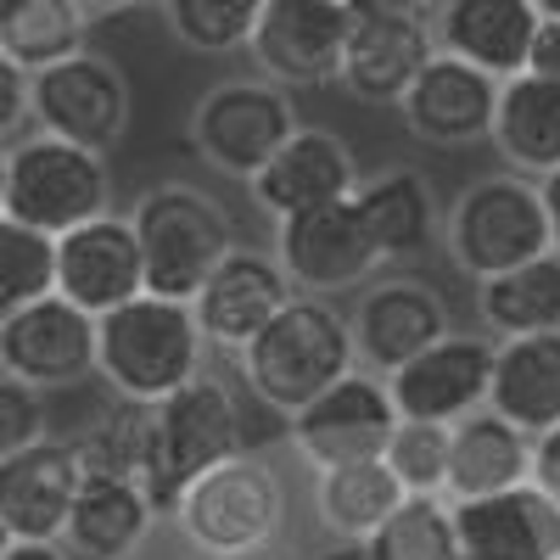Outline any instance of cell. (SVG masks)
I'll return each mask as SVG.
<instances>
[{
	"label": "cell",
	"mask_w": 560,
	"mask_h": 560,
	"mask_svg": "<svg viewBox=\"0 0 560 560\" xmlns=\"http://www.w3.org/2000/svg\"><path fill=\"white\" fill-rule=\"evenodd\" d=\"M208 337L197 303L163 298V292H140L107 314H96V376L118 398L158 404L179 393L185 382H197L208 370Z\"/></svg>",
	"instance_id": "6da1fadb"
},
{
	"label": "cell",
	"mask_w": 560,
	"mask_h": 560,
	"mask_svg": "<svg viewBox=\"0 0 560 560\" xmlns=\"http://www.w3.org/2000/svg\"><path fill=\"white\" fill-rule=\"evenodd\" d=\"M353 364H359V353H353L348 314L331 298H314V292H298L236 353L242 387L264 409H275L280 420L298 415L308 398H319L331 382H342Z\"/></svg>",
	"instance_id": "7a4b0ae2"
},
{
	"label": "cell",
	"mask_w": 560,
	"mask_h": 560,
	"mask_svg": "<svg viewBox=\"0 0 560 560\" xmlns=\"http://www.w3.org/2000/svg\"><path fill=\"white\" fill-rule=\"evenodd\" d=\"M287 516H292L287 482H280L275 459L258 448H242L213 471H202L168 510L174 533L197 560L269 549L287 538Z\"/></svg>",
	"instance_id": "3957f363"
},
{
	"label": "cell",
	"mask_w": 560,
	"mask_h": 560,
	"mask_svg": "<svg viewBox=\"0 0 560 560\" xmlns=\"http://www.w3.org/2000/svg\"><path fill=\"white\" fill-rule=\"evenodd\" d=\"M129 224H135L140 258H147V292L185 298V303L202 292L213 264L236 247V219L219 208V197L185 179L147 185L129 208Z\"/></svg>",
	"instance_id": "277c9868"
},
{
	"label": "cell",
	"mask_w": 560,
	"mask_h": 560,
	"mask_svg": "<svg viewBox=\"0 0 560 560\" xmlns=\"http://www.w3.org/2000/svg\"><path fill=\"white\" fill-rule=\"evenodd\" d=\"M242 448H247L242 393L224 376H213V370H202L197 382H185L179 393L158 398V438H152V465H147V477H140V488H147L152 504L168 516L174 499L202 471H213V465H224Z\"/></svg>",
	"instance_id": "5b68a950"
},
{
	"label": "cell",
	"mask_w": 560,
	"mask_h": 560,
	"mask_svg": "<svg viewBox=\"0 0 560 560\" xmlns=\"http://www.w3.org/2000/svg\"><path fill=\"white\" fill-rule=\"evenodd\" d=\"M443 247H448V264L471 287L549 253V219H544L538 179L516 168L471 179L443 213Z\"/></svg>",
	"instance_id": "8992f818"
},
{
	"label": "cell",
	"mask_w": 560,
	"mask_h": 560,
	"mask_svg": "<svg viewBox=\"0 0 560 560\" xmlns=\"http://www.w3.org/2000/svg\"><path fill=\"white\" fill-rule=\"evenodd\" d=\"M113 208V168L102 152L73 147L62 135H18L12 140V179H7V213L62 236V230L84 224Z\"/></svg>",
	"instance_id": "52a82bcc"
},
{
	"label": "cell",
	"mask_w": 560,
	"mask_h": 560,
	"mask_svg": "<svg viewBox=\"0 0 560 560\" xmlns=\"http://www.w3.org/2000/svg\"><path fill=\"white\" fill-rule=\"evenodd\" d=\"M298 113L292 90H280L275 79H224L202 90V102L191 107V147L208 168L230 179H253L280 147L292 140Z\"/></svg>",
	"instance_id": "ba28073f"
},
{
	"label": "cell",
	"mask_w": 560,
	"mask_h": 560,
	"mask_svg": "<svg viewBox=\"0 0 560 560\" xmlns=\"http://www.w3.org/2000/svg\"><path fill=\"white\" fill-rule=\"evenodd\" d=\"M393 427H398V404H393L387 376L353 364L342 382H331L298 415H287V448H292L298 465L325 471V465L382 459Z\"/></svg>",
	"instance_id": "9c48e42d"
},
{
	"label": "cell",
	"mask_w": 560,
	"mask_h": 560,
	"mask_svg": "<svg viewBox=\"0 0 560 560\" xmlns=\"http://www.w3.org/2000/svg\"><path fill=\"white\" fill-rule=\"evenodd\" d=\"M432 12L409 7V0H353L337 84L364 107H398L415 73L432 62Z\"/></svg>",
	"instance_id": "30bf717a"
},
{
	"label": "cell",
	"mask_w": 560,
	"mask_h": 560,
	"mask_svg": "<svg viewBox=\"0 0 560 560\" xmlns=\"http://www.w3.org/2000/svg\"><path fill=\"white\" fill-rule=\"evenodd\" d=\"M28 118L34 129L107 158L129 129V79L84 45V51L28 73Z\"/></svg>",
	"instance_id": "8fae6325"
},
{
	"label": "cell",
	"mask_w": 560,
	"mask_h": 560,
	"mask_svg": "<svg viewBox=\"0 0 560 560\" xmlns=\"http://www.w3.org/2000/svg\"><path fill=\"white\" fill-rule=\"evenodd\" d=\"M348 331H353L359 364L376 370V376H393L420 348H432L443 331H454V319H448L443 292L427 275L382 269L359 287V298L348 308Z\"/></svg>",
	"instance_id": "7c38bea8"
},
{
	"label": "cell",
	"mask_w": 560,
	"mask_h": 560,
	"mask_svg": "<svg viewBox=\"0 0 560 560\" xmlns=\"http://www.w3.org/2000/svg\"><path fill=\"white\" fill-rule=\"evenodd\" d=\"M275 258L292 275V287L314 292V298L359 292L370 275L387 269L353 197H337L325 208L292 213V219H275Z\"/></svg>",
	"instance_id": "4fadbf2b"
},
{
	"label": "cell",
	"mask_w": 560,
	"mask_h": 560,
	"mask_svg": "<svg viewBox=\"0 0 560 560\" xmlns=\"http://www.w3.org/2000/svg\"><path fill=\"white\" fill-rule=\"evenodd\" d=\"M0 370L39 393H68L96 376V314L45 292L0 319Z\"/></svg>",
	"instance_id": "5bb4252c"
},
{
	"label": "cell",
	"mask_w": 560,
	"mask_h": 560,
	"mask_svg": "<svg viewBox=\"0 0 560 560\" xmlns=\"http://www.w3.org/2000/svg\"><path fill=\"white\" fill-rule=\"evenodd\" d=\"M348 7L342 0H264L247 57L280 90H319L342 79Z\"/></svg>",
	"instance_id": "9a60e30c"
},
{
	"label": "cell",
	"mask_w": 560,
	"mask_h": 560,
	"mask_svg": "<svg viewBox=\"0 0 560 560\" xmlns=\"http://www.w3.org/2000/svg\"><path fill=\"white\" fill-rule=\"evenodd\" d=\"M292 298H298V287H292V275L280 269L275 247H247V242H236V247L213 264V275L202 280V292H197L191 303H197V319H202L208 348L236 359Z\"/></svg>",
	"instance_id": "2e32d148"
},
{
	"label": "cell",
	"mask_w": 560,
	"mask_h": 560,
	"mask_svg": "<svg viewBox=\"0 0 560 560\" xmlns=\"http://www.w3.org/2000/svg\"><path fill=\"white\" fill-rule=\"evenodd\" d=\"M493 337L488 331H443L432 348H420L409 364H398L387 387L404 420H454L488 409L493 387Z\"/></svg>",
	"instance_id": "e0dca14e"
},
{
	"label": "cell",
	"mask_w": 560,
	"mask_h": 560,
	"mask_svg": "<svg viewBox=\"0 0 560 560\" xmlns=\"http://www.w3.org/2000/svg\"><path fill=\"white\" fill-rule=\"evenodd\" d=\"M499 84L488 68H471L465 57L432 51V62L415 73V84L404 90L398 118L415 140L443 152L477 147V140L493 135V113H499Z\"/></svg>",
	"instance_id": "ac0fdd59"
},
{
	"label": "cell",
	"mask_w": 560,
	"mask_h": 560,
	"mask_svg": "<svg viewBox=\"0 0 560 560\" xmlns=\"http://www.w3.org/2000/svg\"><path fill=\"white\" fill-rule=\"evenodd\" d=\"M359 158L353 147L337 135V129H314V124H298L292 140L280 147L253 179H247V197L258 213L269 219H292V213H308V208H325L337 197H353L359 191Z\"/></svg>",
	"instance_id": "d6986e66"
},
{
	"label": "cell",
	"mask_w": 560,
	"mask_h": 560,
	"mask_svg": "<svg viewBox=\"0 0 560 560\" xmlns=\"http://www.w3.org/2000/svg\"><path fill=\"white\" fill-rule=\"evenodd\" d=\"M57 292L84 314H107L147 292V258H140L129 213H96L57 236Z\"/></svg>",
	"instance_id": "ffe728a7"
},
{
	"label": "cell",
	"mask_w": 560,
	"mask_h": 560,
	"mask_svg": "<svg viewBox=\"0 0 560 560\" xmlns=\"http://www.w3.org/2000/svg\"><path fill=\"white\" fill-rule=\"evenodd\" d=\"M465 560H555L560 504L538 482H516L482 499H448Z\"/></svg>",
	"instance_id": "44dd1931"
},
{
	"label": "cell",
	"mask_w": 560,
	"mask_h": 560,
	"mask_svg": "<svg viewBox=\"0 0 560 560\" xmlns=\"http://www.w3.org/2000/svg\"><path fill=\"white\" fill-rule=\"evenodd\" d=\"M84 465L73 438H39L0 459V516L12 538H62Z\"/></svg>",
	"instance_id": "7402d4cb"
},
{
	"label": "cell",
	"mask_w": 560,
	"mask_h": 560,
	"mask_svg": "<svg viewBox=\"0 0 560 560\" xmlns=\"http://www.w3.org/2000/svg\"><path fill=\"white\" fill-rule=\"evenodd\" d=\"M538 23L544 12L533 0H438L432 7L438 51L465 57L471 68H488L493 79H510L527 68Z\"/></svg>",
	"instance_id": "603a6c76"
},
{
	"label": "cell",
	"mask_w": 560,
	"mask_h": 560,
	"mask_svg": "<svg viewBox=\"0 0 560 560\" xmlns=\"http://www.w3.org/2000/svg\"><path fill=\"white\" fill-rule=\"evenodd\" d=\"M158 522H163V510L135 477H84L68 510L62 544L79 560H129L140 555V544L152 538Z\"/></svg>",
	"instance_id": "cb8c5ba5"
},
{
	"label": "cell",
	"mask_w": 560,
	"mask_h": 560,
	"mask_svg": "<svg viewBox=\"0 0 560 560\" xmlns=\"http://www.w3.org/2000/svg\"><path fill=\"white\" fill-rule=\"evenodd\" d=\"M353 202L387 269L415 264L438 236V191L420 168H382V174L359 179Z\"/></svg>",
	"instance_id": "d4e9b609"
},
{
	"label": "cell",
	"mask_w": 560,
	"mask_h": 560,
	"mask_svg": "<svg viewBox=\"0 0 560 560\" xmlns=\"http://www.w3.org/2000/svg\"><path fill=\"white\" fill-rule=\"evenodd\" d=\"M308 510L314 527L331 544H364L393 510L409 499L404 482L393 477L387 459H353V465H325V471H308Z\"/></svg>",
	"instance_id": "484cf974"
},
{
	"label": "cell",
	"mask_w": 560,
	"mask_h": 560,
	"mask_svg": "<svg viewBox=\"0 0 560 560\" xmlns=\"http://www.w3.org/2000/svg\"><path fill=\"white\" fill-rule=\"evenodd\" d=\"M488 409H499L527 438L560 427V331L504 337L493 348V387Z\"/></svg>",
	"instance_id": "4316f807"
},
{
	"label": "cell",
	"mask_w": 560,
	"mask_h": 560,
	"mask_svg": "<svg viewBox=\"0 0 560 560\" xmlns=\"http://www.w3.org/2000/svg\"><path fill=\"white\" fill-rule=\"evenodd\" d=\"M493 152L516 174H549L560 168V79L549 73H510L499 84V113H493Z\"/></svg>",
	"instance_id": "83f0119b"
},
{
	"label": "cell",
	"mask_w": 560,
	"mask_h": 560,
	"mask_svg": "<svg viewBox=\"0 0 560 560\" xmlns=\"http://www.w3.org/2000/svg\"><path fill=\"white\" fill-rule=\"evenodd\" d=\"M533 482V438L510 427L499 409L454 420L448 438V499H482L499 488Z\"/></svg>",
	"instance_id": "f1b7e54d"
},
{
	"label": "cell",
	"mask_w": 560,
	"mask_h": 560,
	"mask_svg": "<svg viewBox=\"0 0 560 560\" xmlns=\"http://www.w3.org/2000/svg\"><path fill=\"white\" fill-rule=\"evenodd\" d=\"M477 325L488 337H533L560 331V253H538L504 275L477 280Z\"/></svg>",
	"instance_id": "f546056e"
},
{
	"label": "cell",
	"mask_w": 560,
	"mask_h": 560,
	"mask_svg": "<svg viewBox=\"0 0 560 560\" xmlns=\"http://www.w3.org/2000/svg\"><path fill=\"white\" fill-rule=\"evenodd\" d=\"M90 12L84 0H0V51L18 68H51L90 45Z\"/></svg>",
	"instance_id": "4dcf8cb0"
},
{
	"label": "cell",
	"mask_w": 560,
	"mask_h": 560,
	"mask_svg": "<svg viewBox=\"0 0 560 560\" xmlns=\"http://www.w3.org/2000/svg\"><path fill=\"white\" fill-rule=\"evenodd\" d=\"M152 438H158V404L113 393V409L96 427L73 432V448H79L84 477H135L140 482L152 465Z\"/></svg>",
	"instance_id": "1f68e13d"
},
{
	"label": "cell",
	"mask_w": 560,
	"mask_h": 560,
	"mask_svg": "<svg viewBox=\"0 0 560 560\" xmlns=\"http://www.w3.org/2000/svg\"><path fill=\"white\" fill-rule=\"evenodd\" d=\"M359 560H465L454 533V504L438 493H409L393 516L359 544Z\"/></svg>",
	"instance_id": "d6a6232c"
},
{
	"label": "cell",
	"mask_w": 560,
	"mask_h": 560,
	"mask_svg": "<svg viewBox=\"0 0 560 560\" xmlns=\"http://www.w3.org/2000/svg\"><path fill=\"white\" fill-rule=\"evenodd\" d=\"M163 23L168 34L197 57H236L253 45L264 0H163Z\"/></svg>",
	"instance_id": "836d02e7"
},
{
	"label": "cell",
	"mask_w": 560,
	"mask_h": 560,
	"mask_svg": "<svg viewBox=\"0 0 560 560\" xmlns=\"http://www.w3.org/2000/svg\"><path fill=\"white\" fill-rule=\"evenodd\" d=\"M45 292H57V236L0 213V319Z\"/></svg>",
	"instance_id": "e575fe53"
},
{
	"label": "cell",
	"mask_w": 560,
	"mask_h": 560,
	"mask_svg": "<svg viewBox=\"0 0 560 560\" xmlns=\"http://www.w3.org/2000/svg\"><path fill=\"white\" fill-rule=\"evenodd\" d=\"M448 438H454V427H443V420H404L398 415L382 459L393 465V477L404 482V493L448 499Z\"/></svg>",
	"instance_id": "d590c367"
},
{
	"label": "cell",
	"mask_w": 560,
	"mask_h": 560,
	"mask_svg": "<svg viewBox=\"0 0 560 560\" xmlns=\"http://www.w3.org/2000/svg\"><path fill=\"white\" fill-rule=\"evenodd\" d=\"M45 427H51L45 393L0 370V459L18 454V448H28V443H39V438H51Z\"/></svg>",
	"instance_id": "8d00e7d4"
},
{
	"label": "cell",
	"mask_w": 560,
	"mask_h": 560,
	"mask_svg": "<svg viewBox=\"0 0 560 560\" xmlns=\"http://www.w3.org/2000/svg\"><path fill=\"white\" fill-rule=\"evenodd\" d=\"M28 118V68H18L7 51H0V140H18Z\"/></svg>",
	"instance_id": "74e56055"
},
{
	"label": "cell",
	"mask_w": 560,
	"mask_h": 560,
	"mask_svg": "<svg viewBox=\"0 0 560 560\" xmlns=\"http://www.w3.org/2000/svg\"><path fill=\"white\" fill-rule=\"evenodd\" d=\"M533 482L560 504V427H549V432L533 438Z\"/></svg>",
	"instance_id": "f35d334b"
},
{
	"label": "cell",
	"mask_w": 560,
	"mask_h": 560,
	"mask_svg": "<svg viewBox=\"0 0 560 560\" xmlns=\"http://www.w3.org/2000/svg\"><path fill=\"white\" fill-rule=\"evenodd\" d=\"M527 68H533V73L560 79V18H544V23H538L533 51H527Z\"/></svg>",
	"instance_id": "ab89813d"
},
{
	"label": "cell",
	"mask_w": 560,
	"mask_h": 560,
	"mask_svg": "<svg viewBox=\"0 0 560 560\" xmlns=\"http://www.w3.org/2000/svg\"><path fill=\"white\" fill-rule=\"evenodd\" d=\"M7 560H79L62 538H12Z\"/></svg>",
	"instance_id": "60d3db41"
},
{
	"label": "cell",
	"mask_w": 560,
	"mask_h": 560,
	"mask_svg": "<svg viewBox=\"0 0 560 560\" xmlns=\"http://www.w3.org/2000/svg\"><path fill=\"white\" fill-rule=\"evenodd\" d=\"M538 197H544V219H549V247L560 253V168L538 174Z\"/></svg>",
	"instance_id": "b9f144b4"
},
{
	"label": "cell",
	"mask_w": 560,
	"mask_h": 560,
	"mask_svg": "<svg viewBox=\"0 0 560 560\" xmlns=\"http://www.w3.org/2000/svg\"><path fill=\"white\" fill-rule=\"evenodd\" d=\"M96 18H124V12H158L163 0H84Z\"/></svg>",
	"instance_id": "7bdbcfd3"
},
{
	"label": "cell",
	"mask_w": 560,
	"mask_h": 560,
	"mask_svg": "<svg viewBox=\"0 0 560 560\" xmlns=\"http://www.w3.org/2000/svg\"><path fill=\"white\" fill-rule=\"evenodd\" d=\"M213 560H292L280 544H269V549H247V555H213Z\"/></svg>",
	"instance_id": "ee69618b"
},
{
	"label": "cell",
	"mask_w": 560,
	"mask_h": 560,
	"mask_svg": "<svg viewBox=\"0 0 560 560\" xmlns=\"http://www.w3.org/2000/svg\"><path fill=\"white\" fill-rule=\"evenodd\" d=\"M7 179H12V147L0 140V213H7Z\"/></svg>",
	"instance_id": "f6af8a7d"
},
{
	"label": "cell",
	"mask_w": 560,
	"mask_h": 560,
	"mask_svg": "<svg viewBox=\"0 0 560 560\" xmlns=\"http://www.w3.org/2000/svg\"><path fill=\"white\" fill-rule=\"evenodd\" d=\"M7 549H12V527H7V516H0V560H7Z\"/></svg>",
	"instance_id": "bcb514c9"
},
{
	"label": "cell",
	"mask_w": 560,
	"mask_h": 560,
	"mask_svg": "<svg viewBox=\"0 0 560 560\" xmlns=\"http://www.w3.org/2000/svg\"><path fill=\"white\" fill-rule=\"evenodd\" d=\"M533 7H538L544 18H560V0H533Z\"/></svg>",
	"instance_id": "7dc6e473"
},
{
	"label": "cell",
	"mask_w": 560,
	"mask_h": 560,
	"mask_svg": "<svg viewBox=\"0 0 560 560\" xmlns=\"http://www.w3.org/2000/svg\"><path fill=\"white\" fill-rule=\"evenodd\" d=\"M409 7H420V12H432V7H438V0H409Z\"/></svg>",
	"instance_id": "c3c4849f"
},
{
	"label": "cell",
	"mask_w": 560,
	"mask_h": 560,
	"mask_svg": "<svg viewBox=\"0 0 560 560\" xmlns=\"http://www.w3.org/2000/svg\"><path fill=\"white\" fill-rule=\"evenodd\" d=\"M342 7H353V0H342Z\"/></svg>",
	"instance_id": "681fc988"
},
{
	"label": "cell",
	"mask_w": 560,
	"mask_h": 560,
	"mask_svg": "<svg viewBox=\"0 0 560 560\" xmlns=\"http://www.w3.org/2000/svg\"><path fill=\"white\" fill-rule=\"evenodd\" d=\"M555 560H560V555H555Z\"/></svg>",
	"instance_id": "f907efd6"
}]
</instances>
